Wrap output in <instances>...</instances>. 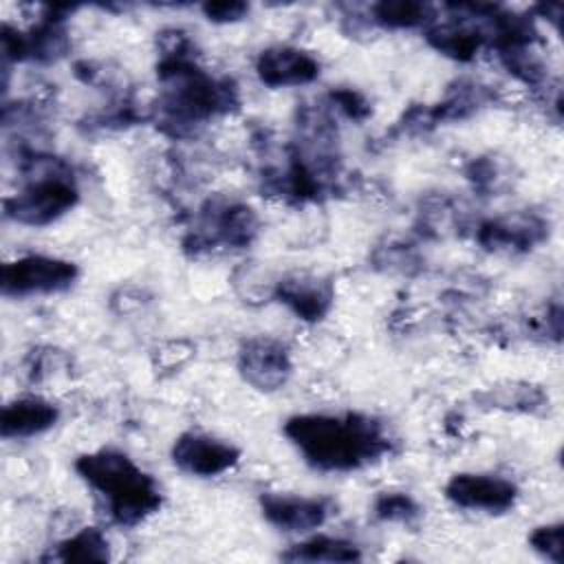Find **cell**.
I'll use <instances>...</instances> for the list:
<instances>
[{
	"label": "cell",
	"mask_w": 564,
	"mask_h": 564,
	"mask_svg": "<svg viewBox=\"0 0 564 564\" xmlns=\"http://www.w3.org/2000/svg\"><path fill=\"white\" fill-rule=\"evenodd\" d=\"M159 77L163 82L159 108L163 121L172 123L176 132L203 123L214 115L229 112L238 104L236 86L229 79H214L203 73L178 44L165 53Z\"/></svg>",
	"instance_id": "cell-2"
},
{
	"label": "cell",
	"mask_w": 564,
	"mask_h": 564,
	"mask_svg": "<svg viewBox=\"0 0 564 564\" xmlns=\"http://www.w3.org/2000/svg\"><path fill=\"white\" fill-rule=\"evenodd\" d=\"M275 297L284 302L297 317L317 322L333 304V286L328 280L308 273L286 275L275 284Z\"/></svg>",
	"instance_id": "cell-12"
},
{
	"label": "cell",
	"mask_w": 564,
	"mask_h": 564,
	"mask_svg": "<svg viewBox=\"0 0 564 564\" xmlns=\"http://www.w3.org/2000/svg\"><path fill=\"white\" fill-rule=\"evenodd\" d=\"M256 216L249 207L236 203L209 205L203 212L200 225V240L205 245H227V247H242L256 234Z\"/></svg>",
	"instance_id": "cell-11"
},
{
	"label": "cell",
	"mask_w": 564,
	"mask_h": 564,
	"mask_svg": "<svg viewBox=\"0 0 564 564\" xmlns=\"http://www.w3.org/2000/svg\"><path fill=\"white\" fill-rule=\"evenodd\" d=\"M262 516L282 531H308L324 524L330 513V500L286 494H264L260 498Z\"/></svg>",
	"instance_id": "cell-9"
},
{
	"label": "cell",
	"mask_w": 564,
	"mask_h": 564,
	"mask_svg": "<svg viewBox=\"0 0 564 564\" xmlns=\"http://www.w3.org/2000/svg\"><path fill=\"white\" fill-rule=\"evenodd\" d=\"M247 4L242 2H207L203 7L205 15L214 22H231V20H238L247 13Z\"/></svg>",
	"instance_id": "cell-22"
},
{
	"label": "cell",
	"mask_w": 564,
	"mask_h": 564,
	"mask_svg": "<svg viewBox=\"0 0 564 564\" xmlns=\"http://www.w3.org/2000/svg\"><path fill=\"white\" fill-rule=\"evenodd\" d=\"M284 434L304 460L322 471L359 469L390 447L381 423L359 412L300 414L286 421Z\"/></svg>",
	"instance_id": "cell-1"
},
{
	"label": "cell",
	"mask_w": 564,
	"mask_h": 564,
	"mask_svg": "<svg viewBox=\"0 0 564 564\" xmlns=\"http://www.w3.org/2000/svg\"><path fill=\"white\" fill-rule=\"evenodd\" d=\"M42 560L57 562H106L110 560L108 540L99 529H82L55 546V551L42 555Z\"/></svg>",
	"instance_id": "cell-17"
},
{
	"label": "cell",
	"mask_w": 564,
	"mask_h": 564,
	"mask_svg": "<svg viewBox=\"0 0 564 564\" xmlns=\"http://www.w3.org/2000/svg\"><path fill=\"white\" fill-rule=\"evenodd\" d=\"M59 412L40 397H22L4 405L0 430L4 438H26L55 425Z\"/></svg>",
	"instance_id": "cell-13"
},
{
	"label": "cell",
	"mask_w": 564,
	"mask_h": 564,
	"mask_svg": "<svg viewBox=\"0 0 564 564\" xmlns=\"http://www.w3.org/2000/svg\"><path fill=\"white\" fill-rule=\"evenodd\" d=\"M542 236L544 225L531 216L489 220L478 231V240L487 249H527Z\"/></svg>",
	"instance_id": "cell-14"
},
{
	"label": "cell",
	"mask_w": 564,
	"mask_h": 564,
	"mask_svg": "<svg viewBox=\"0 0 564 564\" xmlns=\"http://www.w3.org/2000/svg\"><path fill=\"white\" fill-rule=\"evenodd\" d=\"M77 187L70 172L55 159H31V181L4 200L7 216L22 225H48L77 203Z\"/></svg>",
	"instance_id": "cell-4"
},
{
	"label": "cell",
	"mask_w": 564,
	"mask_h": 564,
	"mask_svg": "<svg viewBox=\"0 0 564 564\" xmlns=\"http://www.w3.org/2000/svg\"><path fill=\"white\" fill-rule=\"evenodd\" d=\"M562 538H564V529H562V524L557 522V524L538 527V529L531 533L529 542H531V546H533L540 555H544L546 560L560 564V562L564 560Z\"/></svg>",
	"instance_id": "cell-20"
},
{
	"label": "cell",
	"mask_w": 564,
	"mask_h": 564,
	"mask_svg": "<svg viewBox=\"0 0 564 564\" xmlns=\"http://www.w3.org/2000/svg\"><path fill=\"white\" fill-rule=\"evenodd\" d=\"M286 562H355L361 560L359 549L341 538L315 535L280 555Z\"/></svg>",
	"instance_id": "cell-16"
},
{
	"label": "cell",
	"mask_w": 564,
	"mask_h": 564,
	"mask_svg": "<svg viewBox=\"0 0 564 564\" xmlns=\"http://www.w3.org/2000/svg\"><path fill=\"white\" fill-rule=\"evenodd\" d=\"M238 368L247 383L264 392L282 388L291 377L286 346L271 337L247 339L238 352Z\"/></svg>",
	"instance_id": "cell-6"
},
{
	"label": "cell",
	"mask_w": 564,
	"mask_h": 564,
	"mask_svg": "<svg viewBox=\"0 0 564 564\" xmlns=\"http://www.w3.org/2000/svg\"><path fill=\"white\" fill-rule=\"evenodd\" d=\"M256 70L267 86H302L317 79L319 62L311 53L293 46H271L260 53Z\"/></svg>",
	"instance_id": "cell-10"
},
{
	"label": "cell",
	"mask_w": 564,
	"mask_h": 564,
	"mask_svg": "<svg viewBox=\"0 0 564 564\" xmlns=\"http://www.w3.org/2000/svg\"><path fill=\"white\" fill-rule=\"evenodd\" d=\"M75 469L104 500L108 518L121 527H134L161 507L154 478L117 449L84 454L75 460Z\"/></svg>",
	"instance_id": "cell-3"
},
{
	"label": "cell",
	"mask_w": 564,
	"mask_h": 564,
	"mask_svg": "<svg viewBox=\"0 0 564 564\" xmlns=\"http://www.w3.org/2000/svg\"><path fill=\"white\" fill-rule=\"evenodd\" d=\"M419 513V505L408 494H381L375 502V516L386 522H410Z\"/></svg>",
	"instance_id": "cell-19"
},
{
	"label": "cell",
	"mask_w": 564,
	"mask_h": 564,
	"mask_svg": "<svg viewBox=\"0 0 564 564\" xmlns=\"http://www.w3.org/2000/svg\"><path fill=\"white\" fill-rule=\"evenodd\" d=\"M77 267L51 256H22L2 267V293L7 297H26L57 293L77 280Z\"/></svg>",
	"instance_id": "cell-5"
},
{
	"label": "cell",
	"mask_w": 564,
	"mask_h": 564,
	"mask_svg": "<svg viewBox=\"0 0 564 564\" xmlns=\"http://www.w3.org/2000/svg\"><path fill=\"white\" fill-rule=\"evenodd\" d=\"M449 502L463 509H476L487 513H505L513 507L518 489L511 480L485 474H456L445 485Z\"/></svg>",
	"instance_id": "cell-7"
},
{
	"label": "cell",
	"mask_w": 564,
	"mask_h": 564,
	"mask_svg": "<svg viewBox=\"0 0 564 564\" xmlns=\"http://www.w3.org/2000/svg\"><path fill=\"white\" fill-rule=\"evenodd\" d=\"M238 458L240 452L231 443L196 432L181 434L172 447L174 465L200 478H212L231 469L238 463Z\"/></svg>",
	"instance_id": "cell-8"
},
{
	"label": "cell",
	"mask_w": 564,
	"mask_h": 564,
	"mask_svg": "<svg viewBox=\"0 0 564 564\" xmlns=\"http://www.w3.org/2000/svg\"><path fill=\"white\" fill-rule=\"evenodd\" d=\"M375 20L383 26H416L425 22L427 18V7L421 2H379L375 9Z\"/></svg>",
	"instance_id": "cell-18"
},
{
	"label": "cell",
	"mask_w": 564,
	"mask_h": 564,
	"mask_svg": "<svg viewBox=\"0 0 564 564\" xmlns=\"http://www.w3.org/2000/svg\"><path fill=\"white\" fill-rule=\"evenodd\" d=\"M427 40L434 48H438L441 53L454 59H471L480 51L485 35L480 29L471 24L445 22V24L432 26L427 31Z\"/></svg>",
	"instance_id": "cell-15"
},
{
	"label": "cell",
	"mask_w": 564,
	"mask_h": 564,
	"mask_svg": "<svg viewBox=\"0 0 564 564\" xmlns=\"http://www.w3.org/2000/svg\"><path fill=\"white\" fill-rule=\"evenodd\" d=\"M330 99L333 104L350 119H366L370 115V104L357 93V90H350V88H339V90H333L330 93Z\"/></svg>",
	"instance_id": "cell-21"
}]
</instances>
